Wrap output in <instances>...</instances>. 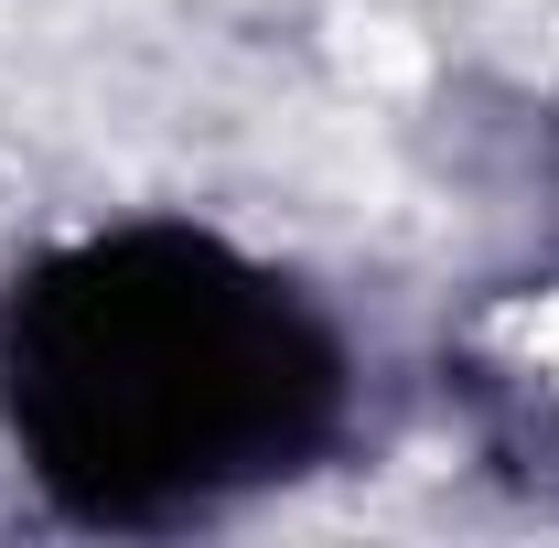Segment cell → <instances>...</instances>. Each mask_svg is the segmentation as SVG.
<instances>
[{
  "instance_id": "obj_1",
  "label": "cell",
  "mask_w": 559,
  "mask_h": 548,
  "mask_svg": "<svg viewBox=\"0 0 559 548\" xmlns=\"http://www.w3.org/2000/svg\"><path fill=\"white\" fill-rule=\"evenodd\" d=\"M334 419V323L205 226H108L0 290V430L86 527H183L290 484Z\"/></svg>"
}]
</instances>
